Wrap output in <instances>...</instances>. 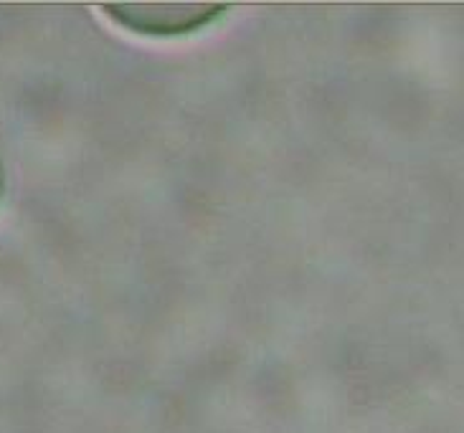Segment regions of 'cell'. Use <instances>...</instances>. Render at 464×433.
Returning <instances> with one entry per match:
<instances>
[{"label":"cell","instance_id":"1","mask_svg":"<svg viewBox=\"0 0 464 433\" xmlns=\"http://www.w3.org/2000/svg\"><path fill=\"white\" fill-rule=\"evenodd\" d=\"M102 11L114 24L145 38H183L216 24L228 5L218 3H188V0H142V3H107Z\"/></svg>","mask_w":464,"mask_h":433},{"label":"cell","instance_id":"2","mask_svg":"<svg viewBox=\"0 0 464 433\" xmlns=\"http://www.w3.org/2000/svg\"><path fill=\"white\" fill-rule=\"evenodd\" d=\"M0 190H3V173H0Z\"/></svg>","mask_w":464,"mask_h":433}]
</instances>
